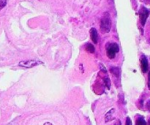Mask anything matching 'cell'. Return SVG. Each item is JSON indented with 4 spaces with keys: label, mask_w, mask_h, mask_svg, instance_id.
Wrapping results in <instances>:
<instances>
[{
    "label": "cell",
    "mask_w": 150,
    "mask_h": 125,
    "mask_svg": "<svg viewBox=\"0 0 150 125\" xmlns=\"http://www.w3.org/2000/svg\"><path fill=\"white\" fill-rule=\"evenodd\" d=\"M120 48H119V45L117 43H111L109 44L108 47H107V56L112 59L115 57L116 54L119 51Z\"/></svg>",
    "instance_id": "2"
},
{
    "label": "cell",
    "mask_w": 150,
    "mask_h": 125,
    "mask_svg": "<svg viewBox=\"0 0 150 125\" xmlns=\"http://www.w3.org/2000/svg\"><path fill=\"white\" fill-rule=\"evenodd\" d=\"M149 15V10H146V9L145 8L142 9V11L140 12L139 17H140L141 23H142V26H144L145 25V23H146V19H147Z\"/></svg>",
    "instance_id": "4"
},
{
    "label": "cell",
    "mask_w": 150,
    "mask_h": 125,
    "mask_svg": "<svg viewBox=\"0 0 150 125\" xmlns=\"http://www.w3.org/2000/svg\"><path fill=\"white\" fill-rule=\"evenodd\" d=\"M86 50L89 53H91V54H93V53H95V47H94L93 45H92V44H90V43H88L87 45H86Z\"/></svg>",
    "instance_id": "8"
},
{
    "label": "cell",
    "mask_w": 150,
    "mask_h": 125,
    "mask_svg": "<svg viewBox=\"0 0 150 125\" xmlns=\"http://www.w3.org/2000/svg\"><path fill=\"white\" fill-rule=\"evenodd\" d=\"M111 29V20L109 16H104L101 20L100 30L103 33H108Z\"/></svg>",
    "instance_id": "1"
},
{
    "label": "cell",
    "mask_w": 150,
    "mask_h": 125,
    "mask_svg": "<svg viewBox=\"0 0 150 125\" xmlns=\"http://www.w3.org/2000/svg\"><path fill=\"white\" fill-rule=\"evenodd\" d=\"M39 64V61H35V60H28V61H21V62L19 63V66L26 67V68H31V67H35V66L38 65Z\"/></svg>",
    "instance_id": "3"
},
{
    "label": "cell",
    "mask_w": 150,
    "mask_h": 125,
    "mask_svg": "<svg viewBox=\"0 0 150 125\" xmlns=\"http://www.w3.org/2000/svg\"><path fill=\"white\" fill-rule=\"evenodd\" d=\"M148 87H149V89L150 90V72L149 73V75H148Z\"/></svg>",
    "instance_id": "13"
},
{
    "label": "cell",
    "mask_w": 150,
    "mask_h": 125,
    "mask_svg": "<svg viewBox=\"0 0 150 125\" xmlns=\"http://www.w3.org/2000/svg\"><path fill=\"white\" fill-rule=\"evenodd\" d=\"M141 68H142V72L144 73H146L148 71V69H149L148 61L145 56H142V59H141Z\"/></svg>",
    "instance_id": "5"
},
{
    "label": "cell",
    "mask_w": 150,
    "mask_h": 125,
    "mask_svg": "<svg viewBox=\"0 0 150 125\" xmlns=\"http://www.w3.org/2000/svg\"><path fill=\"white\" fill-rule=\"evenodd\" d=\"M90 35H91V39H92V42L94 43H98V31L96 29L92 28L90 30Z\"/></svg>",
    "instance_id": "6"
},
{
    "label": "cell",
    "mask_w": 150,
    "mask_h": 125,
    "mask_svg": "<svg viewBox=\"0 0 150 125\" xmlns=\"http://www.w3.org/2000/svg\"><path fill=\"white\" fill-rule=\"evenodd\" d=\"M136 125H146V122L143 117H139V118L136 120Z\"/></svg>",
    "instance_id": "9"
},
{
    "label": "cell",
    "mask_w": 150,
    "mask_h": 125,
    "mask_svg": "<svg viewBox=\"0 0 150 125\" xmlns=\"http://www.w3.org/2000/svg\"><path fill=\"white\" fill-rule=\"evenodd\" d=\"M125 125H132V121H131V119H130L129 117H127V119H126V123H125Z\"/></svg>",
    "instance_id": "12"
},
{
    "label": "cell",
    "mask_w": 150,
    "mask_h": 125,
    "mask_svg": "<svg viewBox=\"0 0 150 125\" xmlns=\"http://www.w3.org/2000/svg\"><path fill=\"white\" fill-rule=\"evenodd\" d=\"M148 125H150V119L149 120V124H148Z\"/></svg>",
    "instance_id": "16"
},
{
    "label": "cell",
    "mask_w": 150,
    "mask_h": 125,
    "mask_svg": "<svg viewBox=\"0 0 150 125\" xmlns=\"http://www.w3.org/2000/svg\"><path fill=\"white\" fill-rule=\"evenodd\" d=\"M114 125H121V123H120V120H119V121H117V123H116V124H114Z\"/></svg>",
    "instance_id": "15"
},
{
    "label": "cell",
    "mask_w": 150,
    "mask_h": 125,
    "mask_svg": "<svg viewBox=\"0 0 150 125\" xmlns=\"http://www.w3.org/2000/svg\"><path fill=\"white\" fill-rule=\"evenodd\" d=\"M104 82H105V86H106L108 89H110V87H111V83H110L109 78H105L104 79Z\"/></svg>",
    "instance_id": "11"
},
{
    "label": "cell",
    "mask_w": 150,
    "mask_h": 125,
    "mask_svg": "<svg viewBox=\"0 0 150 125\" xmlns=\"http://www.w3.org/2000/svg\"><path fill=\"white\" fill-rule=\"evenodd\" d=\"M146 108H147V109L150 111V100L148 101L147 103H146Z\"/></svg>",
    "instance_id": "14"
},
{
    "label": "cell",
    "mask_w": 150,
    "mask_h": 125,
    "mask_svg": "<svg viewBox=\"0 0 150 125\" xmlns=\"http://www.w3.org/2000/svg\"><path fill=\"white\" fill-rule=\"evenodd\" d=\"M7 4V0H0V10L4 8Z\"/></svg>",
    "instance_id": "10"
},
{
    "label": "cell",
    "mask_w": 150,
    "mask_h": 125,
    "mask_svg": "<svg viewBox=\"0 0 150 125\" xmlns=\"http://www.w3.org/2000/svg\"><path fill=\"white\" fill-rule=\"evenodd\" d=\"M111 72L114 76H116V77H119V76H120V69H119L118 67H111Z\"/></svg>",
    "instance_id": "7"
}]
</instances>
